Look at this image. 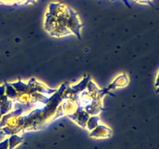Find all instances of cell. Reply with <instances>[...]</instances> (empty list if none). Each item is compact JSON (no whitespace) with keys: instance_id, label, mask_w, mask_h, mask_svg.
<instances>
[{"instance_id":"cell-3","label":"cell","mask_w":159,"mask_h":149,"mask_svg":"<svg viewBox=\"0 0 159 149\" xmlns=\"http://www.w3.org/2000/svg\"><path fill=\"white\" fill-rule=\"evenodd\" d=\"M1 115H2V114H1V113H0V118H1Z\"/></svg>"},{"instance_id":"cell-1","label":"cell","mask_w":159,"mask_h":149,"mask_svg":"<svg viewBox=\"0 0 159 149\" xmlns=\"http://www.w3.org/2000/svg\"><path fill=\"white\" fill-rule=\"evenodd\" d=\"M0 149H8V139L0 142Z\"/></svg>"},{"instance_id":"cell-2","label":"cell","mask_w":159,"mask_h":149,"mask_svg":"<svg viewBox=\"0 0 159 149\" xmlns=\"http://www.w3.org/2000/svg\"><path fill=\"white\" fill-rule=\"evenodd\" d=\"M4 93H5V87L4 85H2V86H0V98L4 96Z\"/></svg>"}]
</instances>
